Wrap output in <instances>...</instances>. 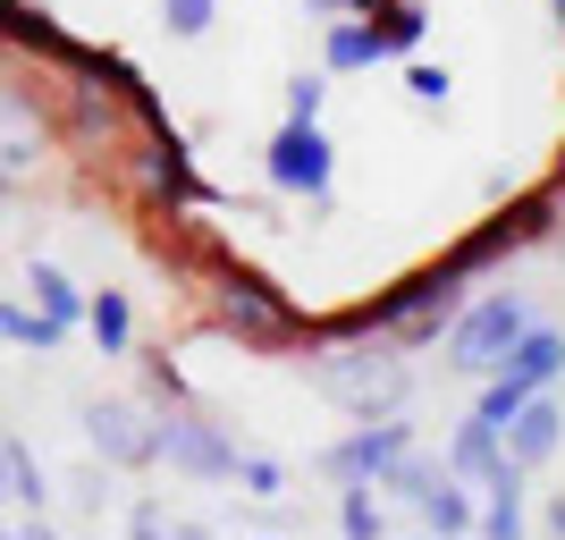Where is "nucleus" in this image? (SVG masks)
Listing matches in <instances>:
<instances>
[{"label":"nucleus","instance_id":"1","mask_svg":"<svg viewBox=\"0 0 565 540\" xmlns=\"http://www.w3.org/2000/svg\"><path fill=\"white\" fill-rule=\"evenodd\" d=\"M312 389L354 414V423H372V414H405L414 398V363L397 347H363V338H338L330 354H312Z\"/></svg>","mask_w":565,"mask_h":540},{"label":"nucleus","instance_id":"2","mask_svg":"<svg viewBox=\"0 0 565 540\" xmlns=\"http://www.w3.org/2000/svg\"><path fill=\"white\" fill-rule=\"evenodd\" d=\"M212 313H220V329H228L236 347H254V354L312 347V313H296V305L279 296V279H262V271H245V262H220Z\"/></svg>","mask_w":565,"mask_h":540},{"label":"nucleus","instance_id":"3","mask_svg":"<svg viewBox=\"0 0 565 540\" xmlns=\"http://www.w3.org/2000/svg\"><path fill=\"white\" fill-rule=\"evenodd\" d=\"M532 329V296H515V287H490V296H465L456 305V321L439 329V347H448V372L465 380H490L507 354H515V338Z\"/></svg>","mask_w":565,"mask_h":540},{"label":"nucleus","instance_id":"4","mask_svg":"<svg viewBox=\"0 0 565 540\" xmlns=\"http://www.w3.org/2000/svg\"><path fill=\"white\" fill-rule=\"evenodd\" d=\"M262 178H270V194H296V203H330L338 187V144L321 118H287L279 136L262 144Z\"/></svg>","mask_w":565,"mask_h":540},{"label":"nucleus","instance_id":"5","mask_svg":"<svg viewBox=\"0 0 565 540\" xmlns=\"http://www.w3.org/2000/svg\"><path fill=\"white\" fill-rule=\"evenodd\" d=\"M548 229H557V194H548V187H541V194H515L507 212H490L481 229L456 236L448 262H465L472 279H481V271H498L507 254H523V245H532V236H548Z\"/></svg>","mask_w":565,"mask_h":540},{"label":"nucleus","instance_id":"6","mask_svg":"<svg viewBox=\"0 0 565 540\" xmlns=\"http://www.w3.org/2000/svg\"><path fill=\"white\" fill-rule=\"evenodd\" d=\"M85 440H94L102 465H118V473L161 465V414L136 405V398H94V405H85Z\"/></svg>","mask_w":565,"mask_h":540},{"label":"nucleus","instance_id":"7","mask_svg":"<svg viewBox=\"0 0 565 540\" xmlns=\"http://www.w3.org/2000/svg\"><path fill=\"white\" fill-rule=\"evenodd\" d=\"M161 465H178L186 481H228V473H236V440L212 423V414L169 405V414H161Z\"/></svg>","mask_w":565,"mask_h":540},{"label":"nucleus","instance_id":"8","mask_svg":"<svg viewBox=\"0 0 565 540\" xmlns=\"http://www.w3.org/2000/svg\"><path fill=\"white\" fill-rule=\"evenodd\" d=\"M397 447H414V423L405 414H372V423H354L347 440L321 447V473L330 481H380V473L397 465Z\"/></svg>","mask_w":565,"mask_h":540},{"label":"nucleus","instance_id":"9","mask_svg":"<svg viewBox=\"0 0 565 540\" xmlns=\"http://www.w3.org/2000/svg\"><path fill=\"white\" fill-rule=\"evenodd\" d=\"M143 194L161 203V212H178V203H220L203 178H194V144L169 127V136H143Z\"/></svg>","mask_w":565,"mask_h":540},{"label":"nucleus","instance_id":"10","mask_svg":"<svg viewBox=\"0 0 565 540\" xmlns=\"http://www.w3.org/2000/svg\"><path fill=\"white\" fill-rule=\"evenodd\" d=\"M498 440H507V456H515L523 473L548 465V456H557V440H565V398H557V380H548V389H532V398L507 414V431H498Z\"/></svg>","mask_w":565,"mask_h":540},{"label":"nucleus","instance_id":"11","mask_svg":"<svg viewBox=\"0 0 565 540\" xmlns=\"http://www.w3.org/2000/svg\"><path fill=\"white\" fill-rule=\"evenodd\" d=\"M0 34H9V43L18 51H43V60H60V68H76V34L60 18H51V9H34V0H0Z\"/></svg>","mask_w":565,"mask_h":540},{"label":"nucleus","instance_id":"12","mask_svg":"<svg viewBox=\"0 0 565 540\" xmlns=\"http://www.w3.org/2000/svg\"><path fill=\"white\" fill-rule=\"evenodd\" d=\"M498 372L523 380V389H548V380H565V329H548L541 313H532V329L515 338V354H507Z\"/></svg>","mask_w":565,"mask_h":540},{"label":"nucleus","instance_id":"13","mask_svg":"<svg viewBox=\"0 0 565 540\" xmlns=\"http://www.w3.org/2000/svg\"><path fill=\"white\" fill-rule=\"evenodd\" d=\"M439 456H448V473H456V481H490V473L507 465V440H498V431L481 423V414H465V423H456V440L439 447Z\"/></svg>","mask_w":565,"mask_h":540},{"label":"nucleus","instance_id":"14","mask_svg":"<svg viewBox=\"0 0 565 540\" xmlns=\"http://www.w3.org/2000/svg\"><path fill=\"white\" fill-rule=\"evenodd\" d=\"M439 481H448V456H430L423 440H414V447H397V465L380 473V490H388V498H405V507H423V498L439 490Z\"/></svg>","mask_w":565,"mask_h":540},{"label":"nucleus","instance_id":"15","mask_svg":"<svg viewBox=\"0 0 565 540\" xmlns=\"http://www.w3.org/2000/svg\"><path fill=\"white\" fill-rule=\"evenodd\" d=\"M372 34H380V60H414L423 34H430V9H423V0H380Z\"/></svg>","mask_w":565,"mask_h":540},{"label":"nucleus","instance_id":"16","mask_svg":"<svg viewBox=\"0 0 565 540\" xmlns=\"http://www.w3.org/2000/svg\"><path fill=\"white\" fill-rule=\"evenodd\" d=\"M85 329H94L102 354H136V305H127L118 287H94V296H85Z\"/></svg>","mask_w":565,"mask_h":540},{"label":"nucleus","instance_id":"17","mask_svg":"<svg viewBox=\"0 0 565 540\" xmlns=\"http://www.w3.org/2000/svg\"><path fill=\"white\" fill-rule=\"evenodd\" d=\"M321 68H330V76L380 68V34H372V18H330V43H321Z\"/></svg>","mask_w":565,"mask_h":540},{"label":"nucleus","instance_id":"18","mask_svg":"<svg viewBox=\"0 0 565 540\" xmlns=\"http://www.w3.org/2000/svg\"><path fill=\"white\" fill-rule=\"evenodd\" d=\"M25 287H34V313H43V321L85 329V296H76V279L60 271V262H34V271H25Z\"/></svg>","mask_w":565,"mask_h":540},{"label":"nucleus","instance_id":"19","mask_svg":"<svg viewBox=\"0 0 565 540\" xmlns=\"http://www.w3.org/2000/svg\"><path fill=\"white\" fill-rule=\"evenodd\" d=\"M481 490H490V507H481V523H472V532H498V540L523 532V465H515V456H507Z\"/></svg>","mask_w":565,"mask_h":540},{"label":"nucleus","instance_id":"20","mask_svg":"<svg viewBox=\"0 0 565 540\" xmlns=\"http://www.w3.org/2000/svg\"><path fill=\"white\" fill-rule=\"evenodd\" d=\"M0 347H25V354H51V347H68V329L43 321L34 305H18V296H0Z\"/></svg>","mask_w":565,"mask_h":540},{"label":"nucleus","instance_id":"21","mask_svg":"<svg viewBox=\"0 0 565 540\" xmlns=\"http://www.w3.org/2000/svg\"><path fill=\"white\" fill-rule=\"evenodd\" d=\"M414 516H423L430 532H472V523H481V507H472V498H465V481L448 473V481H439V490H430L423 507H414Z\"/></svg>","mask_w":565,"mask_h":540},{"label":"nucleus","instance_id":"22","mask_svg":"<svg viewBox=\"0 0 565 540\" xmlns=\"http://www.w3.org/2000/svg\"><path fill=\"white\" fill-rule=\"evenodd\" d=\"M338 523H347L354 540H372L380 523H388V516H380V498H372V481H338Z\"/></svg>","mask_w":565,"mask_h":540},{"label":"nucleus","instance_id":"23","mask_svg":"<svg viewBox=\"0 0 565 540\" xmlns=\"http://www.w3.org/2000/svg\"><path fill=\"white\" fill-rule=\"evenodd\" d=\"M405 94L423 102V110H448V94H456L448 60H405Z\"/></svg>","mask_w":565,"mask_h":540},{"label":"nucleus","instance_id":"24","mask_svg":"<svg viewBox=\"0 0 565 540\" xmlns=\"http://www.w3.org/2000/svg\"><path fill=\"white\" fill-rule=\"evenodd\" d=\"M220 18V0H161V34H178V43H203Z\"/></svg>","mask_w":565,"mask_h":540},{"label":"nucleus","instance_id":"25","mask_svg":"<svg viewBox=\"0 0 565 540\" xmlns=\"http://www.w3.org/2000/svg\"><path fill=\"white\" fill-rule=\"evenodd\" d=\"M228 481L245 498H279L287 490V465H279V456H245V447H236V473H228Z\"/></svg>","mask_w":565,"mask_h":540},{"label":"nucleus","instance_id":"26","mask_svg":"<svg viewBox=\"0 0 565 540\" xmlns=\"http://www.w3.org/2000/svg\"><path fill=\"white\" fill-rule=\"evenodd\" d=\"M43 498H51V481H43V465H34V447L18 440V507H25V516H43Z\"/></svg>","mask_w":565,"mask_h":540},{"label":"nucleus","instance_id":"27","mask_svg":"<svg viewBox=\"0 0 565 540\" xmlns=\"http://www.w3.org/2000/svg\"><path fill=\"white\" fill-rule=\"evenodd\" d=\"M330 102V76H287V118H321Z\"/></svg>","mask_w":565,"mask_h":540},{"label":"nucleus","instance_id":"28","mask_svg":"<svg viewBox=\"0 0 565 540\" xmlns=\"http://www.w3.org/2000/svg\"><path fill=\"white\" fill-rule=\"evenodd\" d=\"M0 498H18V440L0 431Z\"/></svg>","mask_w":565,"mask_h":540},{"label":"nucleus","instance_id":"29","mask_svg":"<svg viewBox=\"0 0 565 540\" xmlns=\"http://www.w3.org/2000/svg\"><path fill=\"white\" fill-rule=\"evenodd\" d=\"M541 523H548V532H565V490H557V498L541 507Z\"/></svg>","mask_w":565,"mask_h":540},{"label":"nucleus","instance_id":"30","mask_svg":"<svg viewBox=\"0 0 565 540\" xmlns=\"http://www.w3.org/2000/svg\"><path fill=\"white\" fill-rule=\"evenodd\" d=\"M305 18H347V0H305Z\"/></svg>","mask_w":565,"mask_h":540},{"label":"nucleus","instance_id":"31","mask_svg":"<svg viewBox=\"0 0 565 540\" xmlns=\"http://www.w3.org/2000/svg\"><path fill=\"white\" fill-rule=\"evenodd\" d=\"M372 9H380V0H347V18H372Z\"/></svg>","mask_w":565,"mask_h":540},{"label":"nucleus","instance_id":"32","mask_svg":"<svg viewBox=\"0 0 565 540\" xmlns=\"http://www.w3.org/2000/svg\"><path fill=\"white\" fill-rule=\"evenodd\" d=\"M0 203H9V178H0Z\"/></svg>","mask_w":565,"mask_h":540},{"label":"nucleus","instance_id":"33","mask_svg":"<svg viewBox=\"0 0 565 540\" xmlns=\"http://www.w3.org/2000/svg\"><path fill=\"white\" fill-rule=\"evenodd\" d=\"M557 178H565V152H557Z\"/></svg>","mask_w":565,"mask_h":540},{"label":"nucleus","instance_id":"34","mask_svg":"<svg viewBox=\"0 0 565 540\" xmlns=\"http://www.w3.org/2000/svg\"><path fill=\"white\" fill-rule=\"evenodd\" d=\"M557 18H565V0H557Z\"/></svg>","mask_w":565,"mask_h":540}]
</instances>
